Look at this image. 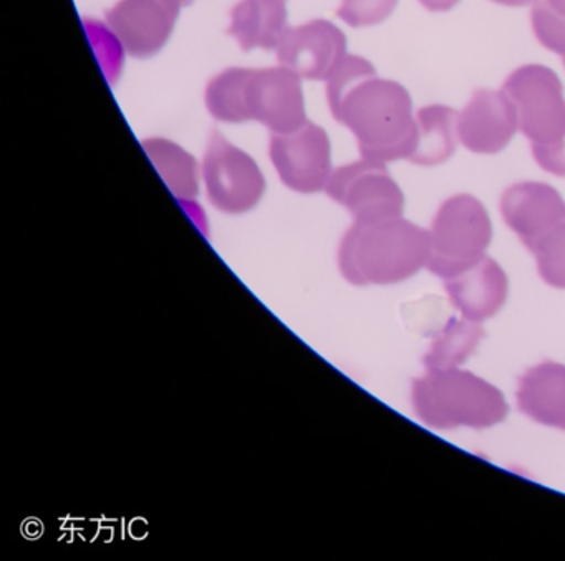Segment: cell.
<instances>
[{"label": "cell", "mask_w": 565, "mask_h": 561, "mask_svg": "<svg viewBox=\"0 0 565 561\" xmlns=\"http://www.w3.org/2000/svg\"><path fill=\"white\" fill-rule=\"evenodd\" d=\"M345 57V34L323 19L287 29L277 45L279 64L306 80L327 82Z\"/></svg>", "instance_id": "8fae6325"}, {"label": "cell", "mask_w": 565, "mask_h": 561, "mask_svg": "<svg viewBox=\"0 0 565 561\" xmlns=\"http://www.w3.org/2000/svg\"><path fill=\"white\" fill-rule=\"evenodd\" d=\"M412 404L419 421L438 431L488 429L508 418L501 389L466 369H435L413 379Z\"/></svg>", "instance_id": "277c9868"}, {"label": "cell", "mask_w": 565, "mask_h": 561, "mask_svg": "<svg viewBox=\"0 0 565 561\" xmlns=\"http://www.w3.org/2000/svg\"><path fill=\"white\" fill-rule=\"evenodd\" d=\"M330 114L356 138L363 160H408L418 144L408 90L376 75L366 58L349 55L327 78Z\"/></svg>", "instance_id": "6da1fadb"}, {"label": "cell", "mask_w": 565, "mask_h": 561, "mask_svg": "<svg viewBox=\"0 0 565 561\" xmlns=\"http://www.w3.org/2000/svg\"><path fill=\"white\" fill-rule=\"evenodd\" d=\"M419 4L429 12H448L461 0H418Z\"/></svg>", "instance_id": "cb8c5ba5"}, {"label": "cell", "mask_w": 565, "mask_h": 561, "mask_svg": "<svg viewBox=\"0 0 565 561\" xmlns=\"http://www.w3.org/2000/svg\"><path fill=\"white\" fill-rule=\"evenodd\" d=\"M518 130V110L502 90L478 88L458 115L459 141L471 153H501Z\"/></svg>", "instance_id": "7c38bea8"}, {"label": "cell", "mask_w": 565, "mask_h": 561, "mask_svg": "<svg viewBox=\"0 0 565 561\" xmlns=\"http://www.w3.org/2000/svg\"><path fill=\"white\" fill-rule=\"evenodd\" d=\"M418 144L409 161L418 166H438L452 158L458 141V114L446 105H428L416 111Z\"/></svg>", "instance_id": "e0dca14e"}, {"label": "cell", "mask_w": 565, "mask_h": 561, "mask_svg": "<svg viewBox=\"0 0 565 561\" xmlns=\"http://www.w3.org/2000/svg\"><path fill=\"white\" fill-rule=\"evenodd\" d=\"M529 252L534 256L539 277L547 285L565 290V223L545 234Z\"/></svg>", "instance_id": "ffe728a7"}, {"label": "cell", "mask_w": 565, "mask_h": 561, "mask_svg": "<svg viewBox=\"0 0 565 561\" xmlns=\"http://www.w3.org/2000/svg\"><path fill=\"white\" fill-rule=\"evenodd\" d=\"M519 411L547 428L565 431V365L542 362L519 378Z\"/></svg>", "instance_id": "9a60e30c"}, {"label": "cell", "mask_w": 565, "mask_h": 561, "mask_svg": "<svg viewBox=\"0 0 565 561\" xmlns=\"http://www.w3.org/2000/svg\"><path fill=\"white\" fill-rule=\"evenodd\" d=\"M531 25L542 47L565 58V15L554 11L547 0H534Z\"/></svg>", "instance_id": "44dd1931"}, {"label": "cell", "mask_w": 565, "mask_h": 561, "mask_svg": "<svg viewBox=\"0 0 565 561\" xmlns=\"http://www.w3.org/2000/svg\"><path fill=\"white\" fill-rule=\"evenodd\" d=\"M203 177L207 197L221 213H249L266 191V180L256 161L231 144L220 131H214L207 143Z\"/></svg>", "instance_id": "52a82bcc"}, {"label": "cell", "mask_w": 565, "mask_h": 561, "mask_svg": "<svg viewBox=\"0 0 565 561\" xmlns=\"http://www.w3.org/2000/svg\"><path fill=\"white\" fill-rule=\"evenodd\" d=\"M505 226L531 249L545 234L565 223V201L551 184L521 181L502 193L499 203Z\"/></svg>", "instance_id": "4fadbf2b"}, {"label": "cell", "mask_w": 565, "mask_h": 561, "mask_svg": "<svg viewBox=\"0 0 565 561\" xmlns=\"http://www.w3.org/2000/svg\"><path fill=\"white\" fill-rule=\"evenodd\" d=\"M193 0H120L107 11V24L135 58L154 57L170 41L183 6Z\"/></svg>", "instance_id": "30bf717a"}, {"label": "cell", "mask_w": 565, "mask_h": 561, "mask_svg": "<svg viewBox=\"0 0 565 561\" xmlns=\"http://www.w3.org/2000/svg\"><path fill=\"white\" fill-rule=\"evenodd\" d=\"M398 6V0H342L337 15L353 29L382 24Z\"/></svg>", "instance_id": "7402d4cb"}, {"label": "cell", "mask_w": 565, "mask_h": 561, "mask_svg": "<svg viewBox=\"0 0 565 561\" xmlns=\"http://www.w3.org/2000/svg\"><path fill=\"white\" fill-rule=\"evenodd\" d=\"M141 147L157 168L161 180L167 183L178 199L190 201L198 196L200 173H198L196 160L190 153L163 138L145 140Z\"/></svg>", "instance_id": "ac0fdd59"}, {"label": "cell", "mask_w": 565, "mask_h": 561, "mask_svg": "<svg viewBox=\"0 0 565 561\" xmlns=\"http://www.w3.org/2000/svg\"><path fill=\"white\" fill-rule=\"evenodd\" d=\"M502 91L518 110L519 130L531 148L552 147L565 138V97L561 78L545 65L515 68Z\"/></svg>", "instance_id": "8992f818"}, {"label": "cell", "mask_w": 565, "mask_h": 561, "mask_svg": "<svg viewBox=\"0 0 565 561\" xmlns=\"http://www.w3.org/2000/svg\"><path fill=\"white\" fill-rule=\"evenodd\" d=\"M426 269L441 280L451 279L486 257L492 223L484 204L471 194L443 201L429 227Z\"/></svg>", "instance_id": "5b68a950"}, {"label": "cell", "mask_w": 565, "mask_h": 561, "mask_svg": "<svg viewBox=\"0 0 565 561\" xmlns=\"http://www.w3.org/2000/svg\"><path fill=\"white\" fill-rule=\"evenodd\" d=\"M302 78L290 68H227L206 88V107L217 121H257L270 133H289L306 123Z\"/></svg>", "instance_id": "7a4b0ae2"}, {"label": "cell", "mask_w": 565, "mask_h": 561, "mask_svg": "<svg viewBox=\"0 0 565 561\" xmlns=\"http://www.w3.org/2000/svg\"><path fill=\"white\" fill-rule=\"evenodd\" d=\"M481 323L468 319H449L441 332L433 338L423 365L428 371L459 368L471 358L484 338Z\"/></svg>", "instance_id": "d6986e66"}, {"label": "cell", "mask_w": 565, "mask_h": 561, "mask_svg": "<svg viewBox=\"0 0 565 561\" xmlns=\"http://www.w3.org/2000/svg\"><path fill=\"white\" fill-rule=\"evenodd\" d=\"M494 4L505 6V8H524V6L532 4L534 0H491Z\"/></svg>", "instance_id": "d4e9b609"}, {"label": "cell", "mask_w": 565, "mask_h": 561, "mask_svg": "<svg viewBox=\"0 0 565 561\" xmlns=\"http://www.w3.org/2000/svg\"><path fill=\"white\" fill-rule=\"evenodd\" d=\"M532 158L545 173L565 177V138L552 147L531 148Z\"/></svg>", "instance_id": "603a6c76"}, {"label": "cell", "mask_w": 565, "mask_h": 561, "mask_svg": "<svg viewBox=\"0 0 565 561\" xmlns=\"http://www.w3.org/2000/svg\"><path fill=\"white\" fill-rule=\"evenodd\" d=\"M337 259L352 285L405 282L428 266L429 233L403 216L353 223L343 234Z\"/></svg>", "instance_id": "3957f363"}, {"label": "cell", "mask_w": 565, "mask_h": 561, "mask_svg": "<svg viewBox=\"0 0 565 561\" xmlns=\"http://www.w3.org/2000/svg\"><path fill=\"white\" fill-rule=\"evenodd\" d=\"M330 199L352 214L355 223L403 216L405 194L385 163L363 160L332 171L326 186Z\"/></svg>", "instance_id": "ba28073f"}, {"label": "cell", "mask_w": 565, "mask_h": 561, "mask_svg": "<svg viewBox=\"0 0 565 561\" xmlns=\"http://www.w3.org/2000/svg\"><path fill=\"white\" fill-rule=\"evenodd\" d=\"M287 29V0H241L231 11L227 34L243 51H273Z\"/></svg>", "instance_id": "2e32d148"}, {"label": "cell", "mask_w": 565, "mask_h": 561, "mask_svg": "<svg viewBox=\"0 0 565 561\" xmlns=\"http://www.w3.org/2000/svg\"><path fill=\"white\" fill-rule=\"evenodd\" d=\"M443 282L451 305L471 322H488L498 315L509 295L504 269L488 256Z\"/></svg>", "instance_id": "5bb4252c"}, {"label": "cell", "mask_w": 565, "mask_h": 561, "mask_svg": "<svg viewBox=\"0 0 565 561\" xmlns=\"http://www.w3.org/2000/svg\"><path fill=\"white\" fill-rule=\"evenodd\" d=\"M562 64H564V67H565V58H562Z\"/></svg>", "instance_id": "4316f807"}, {"label": "cell", "mask_w": 565, "mask_h": 561, "mask_svg": "<svg viewBox=\"0 0 565 561\" xmlns=\"http://www.w3.org/2000/svg\"><path fill=\"white\" fill-rule=\"evenodd\" d=\"M551 8L557 11L558 14L565 15V0H547Z\"/></svg>", "instance_id": "484cf974"}, {"label": "cell", "mask_w": 565, "mask_h": 561, "mask_svg": "<svg viewBox=\"0 0 565 561\" xmlns=\"http://www.w3.org/2000/svg\"><path fill=\"white\" fill-rule=\"evenodd\" d=\"M269 154L289 190L302 194L326 190L332 174V148L322 128L307 120L289 133H273Z\"/></svg>", "instance_id": "9c48e42d"}]
</instances>
